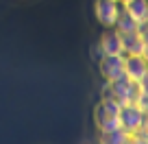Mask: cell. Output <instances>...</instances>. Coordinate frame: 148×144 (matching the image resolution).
I'll return each mask as SVG.
<instances>
[{
    "mask_svg": "<svg viewBox=\"0 0 148 144\" xmlns=\"http://www.w3.org/2000/svg\"><path fill=\"white\" fill-rule=\"evenodd\" d=\"M94 15L105 26V31H111L120 22V7L109 0H94Z\"/></svg>",
    "mask_w": 148,
    "mask_h": 144,
    "instance_id": "6da1fadb",
    "label": "cell"
},
{
    "mask_svg": "<svg viewBox=\"0 0 148 144\" xmlns=\"http://www.w3.org/2000/svg\"><path fill=\"white\" fill-rule=\"evenodd\" d=\"M122 48L124 44L113 35V31H105L98 37L96 46H94V55L96 57H109V59H116V57L122 55Z\"/></svg>",
    "mask_w": 148,
    "mask_h": 144,
    "instance_id": "7a4b0ae2",
    "label": "cell"
},
{
    "mask_svg": "<svg viewBox=\"0 0 148 144\" xmlns=\"http://www.w3.org/2000/svg\"><path fill=\"white\" fill-rule=\"evenodd\" d=\"M98 68H100L102 81L113 76V74H118L116 72V59H109V57H98Z\"/></svg>",
    "mask_w": 148,
    "mask_h": 144,
    "instance_id": "3957f363",
    "label": "cell"
}]
</instances>
